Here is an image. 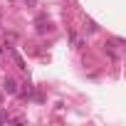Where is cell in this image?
<instances>
[{
	"mask_svg": "<svg viewBox=\"0 0 126 126\" xmlns=\"http://www.w3.org/2000/svg\"><path fill=\"white\" fill-rule=\"evenodd\" d=\"M15 89H17V87H15V82H13V79H5V92L15 94Z\"/></svg>",
	"mask_w": 126,
	"mask_h": 126,
	"instance_id": "1",
	"label": "cell"
}]
</instances>
